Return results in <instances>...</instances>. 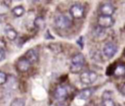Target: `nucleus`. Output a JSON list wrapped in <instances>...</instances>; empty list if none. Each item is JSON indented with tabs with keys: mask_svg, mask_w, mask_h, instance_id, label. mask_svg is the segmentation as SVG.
Instances as JSON below:
<instances>
[{
	"mask_svg": "<svg viewBox=\"0 0 125 106\" xmlns=\"http://www.w3.org/2000/svg\"><path fill=\"white\" fill-rule=\"evenodd\" d=\"M85 65V57L81 54V53H77L75 55L72 56L71 61H70V66H69V70L71 73H79L83 66Z\"/></svg>",
	"mask_w": 125,
	"mask_h": 106,
	"instance_id": "nucleus-1",
	"label": "nucleus"
},
{
	"mask_svg": "<svg viewBox=\"0 0 125 106\" xmlns=\"http://www.w3.org/2000/svg\"><path fill=\"white\" fill-rule=\"evenodd\" d=\"M55 26L57 28L60 29H66L70 27L71 26V21L68 17L64 15H59L55 18Z\"/></svg>",
	"mask_w": 125,
	"mask_h": 106,
	"instance_id": "nucleus-2",
	"label": "nucleus"
},
{
	"mask_svg": "<svg viewBox=\"0 0 125 106\" xmlns=\"http://www.w3.org/2000/svg\"><path fill=\"white\" fill-rule=\"evenodd\" d=\"M98 78L97 73L94 71H84L80 74V81L84 84H92Z\"/></svg>",
	"mask_w": 125,
	"mask_h": 106,
	"instance_id": "nucleus-3",
	"label": "nucleus"
},
{
	"mask_svg": "<svg viewBox=\"0 0 125 106\" xmlns=\"http://www.w3.org/2000/svg\"><path fill=\"white\" fill-rule=\"evenodd\" d=\"M84 13H85L84 7L82 5H80V4H74L69 9V14L74 19H81V18H83L84 17Z\"/></svg>",
	"mask_w": 125,
	"mask_h": 106,
	"instance_id": "nucleus-4",
	"label": "nucleus"
},
{
	"mask_svg": "<svg viewBox=\"0 0 125 106\" xmlns=\"http://www.w3.org/2000/svg\"><path fill=\"white\" fill-rule=\"evenodd\" d=\"M103 52H104V55L106 58H112L116 54V52H117V46L113 42H107L104 46Z\"/></svg>",
	"mask_w": 125,
	"mask_h": 106,
	"instance_id": "nucleus-5",
	"label": "nucleus"
},
{
	"mask_svg": "<svg viewBox=\"0 0 125 106\" xmlns=\"http://www.w3.org/2000/svg\"><path fill=\"white\" fill-rule=\"evenodd\" d=\"M114 24V20L112 17H108V16H102L100 15L98 18V25L99 26L103 27V28H107L112 26Z\"/></svg>",
	"mask_w": 125,
	"mask_h": 106,
	"instance_id": "nucleus-6",
	"label": "nucleus"
},
{
	"mask_svg": "<svg viewBox=\"0 0 125 106\" xmlns=\"http://www.w3.org/2000/svg\"><path fill=\"white\" fill-rule=\"evenodd\" d=\"M31 64L29 63V61L25 58V57H22V58H20L17 63H16V68L19 72L21 73H24V72H27L30 68Z\"/></svg>",
	"mask_w": 125,
	"mask_h": 106,
	"instance_id": "nucleus-7",
	"label": "nucleus"
},
{
	"mask_svg": "<svg viewBox=\"0 0 125 106\" xmlns=\"http://www.w3.org/2000/svg\"><path fill=\"white\" fill-rule=\"evenodd\" d=\"M115 11V8L112 4L110 3H104L100 6L99 8V12L102 16H108V17H111V15L114 13Z\"/></svg>",
	"mask_w": 125,
	"mask_h": 106,
	"instance_id": "nucleus-8",
	"label": "nucleus"
},
{
	"mask_svg": "<svg viewBox=\"0 0 125 106\" xmlns=\"http://www.w3.org/2000/svg\"><path fill=\"white\" fill-rule=\"evenodd\" d=\"M68 93H67V90L66 88L63 86V85H58L55 89V92H54V96L57 100H60V101H62L64 100L66 97H67Z\"/></svg>",
	"mask_w": 125,
	"mask_h": 106,
	"instance_id": "nucleus-9",
	"label": "nucleus"
},
{
	"mask_svg": "<svg viewBox=\"0 0 125 106\" xmlns=\"http://www.w3.org/2000/svg\"><path fill=\"white\" fill-rule=\"evenodd\" d=\"M24 57L29 61L30 64H34L38 60V53H37V51L35 49H29L25 53V56Z\"/></svg>",
	"mask_w": 125,
	"mask_h": 106,
	"instance_id": "nucleus-10",
	"label": "nucleus"
},
{
	"mask_svg": "<svg viewBox=\"0 0 125 106\" xmlns=\"http://www.w3.org/2000/svg\"><path fill=\"white\" fill-rule=\"evenodd\" d=\"M93 92H94V88H84V89H82L81 91H79V93L77 94V98H79V99H82V100H86V99H89L91 96H92V94H93Z\"/></svg>",
	"mask_w": 125,
	"mask_h": 106,
	"instance_id": "nucleus-11",
	"label": "nucleus"
},
{
	"mask_svg": "<svg viewBox=\"0 0 125 106\" xmlns=\"http://www.w3.org/2000/svg\"><path fill=\"white\" fill-rule=\"evenodd\" d=\"M5 35L7 36V38L9 39V40H15L16 38H17V36H18V33H17V31H16V29L13 27V26H7L6 27H5Z\"/></svg>",
	"mask_w": 125,
	"mask_h": 106,
	"instance_id": "nucleus-12",
	"label": "nucleus"
},
{
	"mask_svg": "<svg viewBox=\"0 0 125 106\" xmlns=\"http://www.w3.org/2000/svg\"><path fill=\"white\" fill-rule=\"evenodd\" d=\"M113 75L115 77H118V78L124 77L125 76V64H123V63L117 64L113 70Z\"/></svg>",
	"mask_w": 125,
	"mask_h": 106,
	"instance_id": "nucleus-13",
	"label": "nucleus"
},
{
	"mask_svg": "<svg viewBox=\"0 0 125 106\" xmlns=\"http://www.w3.org/2000/svg\"><path fill=\"white\" fill-rule=\"evenodd\" d=\"M12 14L14 15V17L20 18V17H21V16L24 14V8H23L21 5L16 6V7L13 8V10H12Z\"/></svg>",
	"mask_w": 125,
	"mask_h": 106,
	"instance_id": "nucleus-14",
	"label": "nucleus"
},
{
	"mask_svg": "<svg viewBox=\"0 0 125 106\" xmlns=\"http://www.w3.org/2000/svg\"><path fill=\"white\" fill-rule=\"evenodd\" d=\"M34 26L35 27H37L38 29H42L44 28L45 26V21L42 17H37L35 20H34Z\"/></svg>",
	"mask_w": 125,
	"mask_h": 106,
	"instance_id": "nucleus-15",
	"label": "nucleus"
},
{
	"mask_svg": "<svg viewBox=\"0 0 125 106\" xmlns=\"http://www.w3.org/2000/svg\"><path fill=\"white\" fill-rule=\"evenodd\" d=\"M10 106H25V103H24V100L22 98H19L18 97V98H15L11 102Z\"/></svg>",
	"mask_w": 125,
	"mask_h": 106,
	"instance_id": "nucleus-16",
	"label": "nucleus"
},
{
	"mask_svg": "<svg viewBox=\"0 0 125 106\" xmlns=\"http://www.w3.org/2000/svg\"><path fill=\"white\" fill-rule=\"evenodd\" d=\"M102 106H115V104L112 99H106V100H103Z\"/></svg>",
	"mask_w": 125,
	"mask_h": 106,
	"instance_id": "nucleus-17",
	"label": "nucleus"
},
{
	"mask_svg": "<svg viewBox=\"0 0 125 106\" xmlns=\"http://www.w3.org/2000/svg\"><path fill=\"white\" fill-rule=\"evenodd\" d=\"M6 81H7V75L4 72L0 71V84L5 83Z\"/></svg>",
	"mask_w": 125,
	"mask_h": 106,
	"instance_id": "nucleus-18",
	"label": "nucleus"
},
{
	"mask_svg": "<svg viewBox=\"0 0 125 106\" xmlns=\"http://www.w3.org/2000/svg\"><path fill=\"white\" fill-rule=\"evenodd\" d=\"M103 99L106 100V99H111V91H104L103 94Z\"/></svg>",
	"mask_w": 125,
	"mask_h": 106,
	"instance_id": "nucleus-19",
	"label": "nucleus"
},
{
	"mask_svg": "<svg viewBox=\"0 0 125 106\" xmlns=\"http://www.w3.org/2000/svg\"><path fill=\"white\" fill-rule=\"evenodd\" d=\"M5 55H6V51H5V49L0 47V61L4 60V58H5Z\"/></svg>",
	"mask_w": 125,
	"mask_h": 106,
	"instance_id": "nucleus-20",
	"label": "nucleus"
},
{
	"mask_svg": "<svg viewBox=\"0 0 125 106\" xmlns=\"http://www.w3.org/2000/svg\"><path fill=\"white\" fill-rule=\"evenodd\" d=\"M120 92H121L123 95H125V82L121 85V87H120Z\"/></svg>",
	"mask_w": 125,
	"mask_h": 106,
	"instance_id": "nucleus-21",
	"label": "nucleus"
},
{
	"mask_svg": "<svg viewBox=\"0 0 125 106\" xmlns=\"http://www.w3.org/2000/svg\"><path fill=\"white\" fill-rule=\"evenodd\" d=\"M5 46H6V44H5L4 40L0 39V47H1V48H4V49H5Z\"/></svg>",
	"mask_w": 125,
	"mask_h": 106,
	"instance_id": "nucleus-22",
	"label": "nucleus"
},
{
	"mask_svg": "<svg viewBox=\"0 0 125 106\" xmlns=\"http://www.w3.org/2000/svg\"><path fill=\"white\" fill-rule=\"evenodd\" d=\"M55 106H65L64 104H62V103H58L57 105H55Z\"/></svg>",
	"mask_w": 125,
	"mask_h": 106,
	"instance_id": "nucleus-23",
	"label": "nucleus"
}]
</instances>
